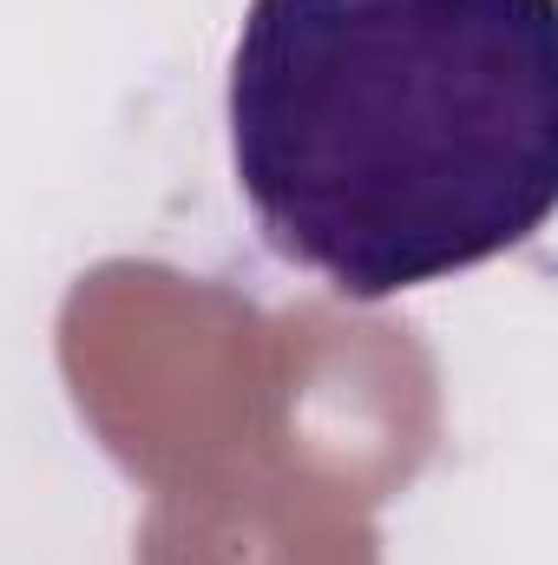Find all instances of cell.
<instances>
[{"instance_id":"1","label":"cell","mask_w":558,"mask_h":565,"mask_svg":"<svg viewBox=\"0 0 558 565\" xmlns=\"http://www.w3.org/2000/svg\"><path fill=\"white\" fill-rule=\"evenodd\" d=\"M230 164L355 302L493 264L558 204V0H250Z\"/></svg>"}]
</instances>
